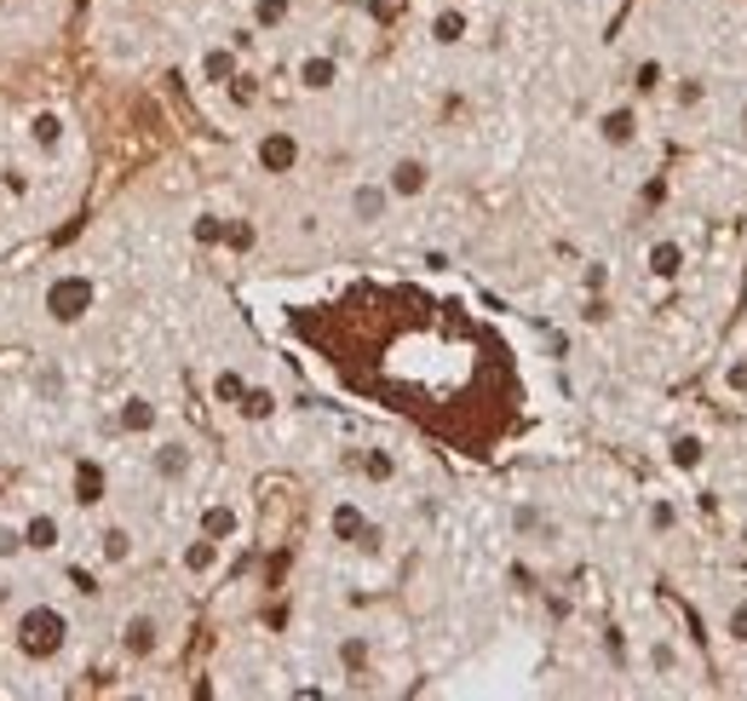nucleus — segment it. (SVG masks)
Returning <instances> with one entry per match:
<instances>
[{
	"label": "nucleus",
	"instance_id": "nucleus-1",
	"mask_svg": "<svg viewBox=\"0 0 747 701\" xmlns=\"http://www.w3.org/2000/svg\"><path fill=\"white\" fill-rule=\"evenodd\" d=\"M80 610L52 587H12L0 598V667L12 678H58L75 667Z\"/></svg>",
	"mask_w": 747,
	"mask_h": 701
},
{
	"label": "nucleus",
	"instance_id": "nucleus-2",
	"mask_svg": "<svg viewBox=\"0 0 747 701\" xmlns=\"http://www.w3.org/2000/svg\"><path fill=\"white\" fill-rule=\"evenodd\" d=\"M7 145L24 155V162L58 185L64 196L80 190V178H87V133H80V115L75 104H58V98H35V104L12 110L7 122Z\"/></svg>",
	"mask_w": 747,
	"mask_h": 701
},
{
	"label": "nucleus",
	"instance_id": "nucleus-3",
	"mask_svg": "<svg viewBox=\"0 0 747 701\" xmlns=\"http://www.w3.org/2000/svg\"><path fill=\"white\" fill-rule=\"evenodd\" d=\"M75 552L80 564L98 569L104 580H127L138 564L150 558V540H145V524L133 512H115V506H98L87 524L75 535Z\"/></svg>",
	"mask_w": 747,
	"mask_h": 701
},
{
	"label": "nucleus",
	"instance_id": "nucleus-4",
	"mask_svg": "<svg viewBox=\"0 0 747 701\" xmlns=\"http://www.w3.org/2000/svg\"><path fill=\"white\" fill-rule=\"evenodd\" d=\"M104 311V276L87 265H58L35 288V323L47 334H80Z\"/></svg>",
	"mask_w": 747,
	"mask_h": 701
},
{
	"label": "nucleus",
	"instance_id": "nucleus-5",
	"mask_svg": "<svg viewBox=\"0 0 747 701\" xmlns=\"http://www.w3.org/2000/svg\"><path fill=\"white\" fill-rule=\"evenodd\" d=\"M178 644V615L161 604V598H133V604L115 610V627H110V650L115 661L127 667H155L167 661Z\"/></svg>",
	"mask_w": 747,
	"mask_h": 701
},
{
	"label": "nucleus",
	"instance_id": "nucleus-6",
	"mask_svg": "<svg viewBox=\"0 0 747 701\" xmlns=\"http://www.w3.org/2000/svg\"><path fill=\"white\" fill-rule=\"evenodd\" d=\"M12 512H17V529H24V547H29V569H58L75 552L80 524H75V506L64 495L29 489Z\"/></svg>",
	"mask_w": 747,
	"mask_h": 701
},
{
	"label": "nucleus",
	"instance_id": "nucleus-7",
	"mask_svg": "<svg viewBox=\"0 0 747 701\" xmlns=\"http://www.w3.org/2000/svg\"><path fill=\"white\" fill-rule=\"evenodd\" d=\"M138 460H145L150 484L167 489V495L190 489L196 472H201V449H196V437L185 426H161L155 437H145V443H138Z\"/></svg>",
	"mask_w": 747,
	"mask_h": 701
},
{
	"label": "nucleus",
	"instance_id": "nucleus-8",
	"mask_svg": "<svg viewBox=\"0 0 747 701\" xmlns=\"http://www.w3.org/2000/svg\"><path fill=\"white\" fill-rule=\"evenodd\" d=\"M248 47H253V29H231V35H201L185 58V75L196 92H225L236 82V70L248 64Z\"/></svg>",
	"mask_w": 747,
	"mask_h": 701
},
{
	"label": "nucleus",
	"instance_id": "nucleus-9",
	"mask_svg": "<svg viewBox=\"0 0 747 701\" xmlns=\"http://www.w3.org/2000/svg\"><path fill=\"white\" fill-rule=\"evenodd\" d=\"M161 426H167V403L150 391V386H127V391H115L110 397V409H104V431L115 437V443H145V437H155Z\"/></svg>",
	"mask_w": 747,
	"mask_h": 701
},
{
	"label": "nucleus",
	"instance_id": "nucleus-10",
	"mask_svg": "<svg viewBox=\"0 0 747 701\" xmlns=\"http://www.w3.org/2000/svg\"><path fill=\"white\" fill-rule=\"evenodd\" d=\"M288 82H294L299 98H328V92L346 87V58H339L334 47H306V52H294Z\"/></svg>",
	"mask_w": 747,
	"mask_h": 701
},
{
	"label": "nucleus",
	"instance_id": "nucleus-11",
	"mask_svg": "<svg viewBox=\"0 0 747 701\" xmlns=\"http://www.w3.org/2000/svg\"><path fill=\"white\" fill-rule=\"evenodd\" d=\"M225 564H231V547H219V540H208L201 529H190L173 547V575L185 580V587H208V580L225 575Z\"/></svg>",
	"mask_w": 747,
	"mask_h": 701
},
{
	"label": "nucleus",
	"instance_id": "nucleus-12",
	"mask_svg": "<svg viewBox=\"0 0 747 701\" xmlns=\"http://www.w3.org/2000/svg\"><path fill=\"white\" fill-rule=\"evenodd\" d=\"M379 185L391 190V202H397V208H409V202H426V196H432V185H437V167H432L420 150H402V155H391V162H386V173H379Z\"/></svg>",
	"mask_w": 747,
	"mask_h": 701
},
{
	"label": "nucleus",
	"instance_id": "nucleus-13",
	"mask_svg": "<svg viewBox=\"0 0 747 701\" xmlns=\"http://www.w3.org/2000/svg\"><path fill=\"white\" fill-rule=\"evenodd\" d=\"M190 529H201L208 540H219V547H241V535H248V506H241L236 495H208L196 506V524Z\"/></svg>",
	"mask_w": 747,
	"mask_h": 701
},
{
	"label": "nucleus",
	"instance_id": "nucleus-14",
	"mask_svg": "<svg viewBox=\"0 0 747 701\" xmlns=\"http://www.w3.org/2000/svg\"><path fill=\"white\" fill-rule=\"evenodd\" d=\"M299 162H306V145H299L294 127H265L253 138V167L265 178H288V173H299Z\"/></svg>",
	"mask_w": 747,
	"mask_h": 701
},
{
	"label": "nucleus",
	"instance_id": "nucleus-15",
	"mask_svg": "<svg viewBox=\"0 0 747 701\" xmlns=\"http://www.w3.org/2000/svg\"><path fill=\"white\" fill-rule=\"evenodd\" d=\"M593 138H598L603 150H615V155L638 150V138H644V115H638L633 98H627V104H603V110L593 115Z\"/></svg>",
	"mask_w": 747,
	"mask_h": 701
},
{
	"label": "nucleus",
	"instance_id": "nucleus-16",
	"mask_svg": "<svg viewBox=\"0 0 747 701\" xmlns=\"http://www.w3.org/2000/svg\"><path fill=\"white\" fill-rule=\"evenodd\" d=\"M391 208L397 202H391V190L379 185V173L374 178H357V185L346 190V218H351L357 230H379L391 218Z\"/></svg>",
	"mask_w": 747,
	"mask_h": 701
},
{
	"label": "nucleus",
	"instance_id": "nucleus-17",
	"mask_svg": "<svg viewBox=\"0 0 747 701\" xmlns=\"http://www.w3.org/2000/svg\"><path fill=\"white\" fill-rule=\"evenodd\" d=\"M328 540H339V547H362V540H374L369 506H362L357 495H339L328 506Z\"/></svg>",
	"mask_w": 747,
	"mask_h": 701
},
{
	"label": "nucleus",
	"instance_id": "nucleus-18",
	"mask_svg": "<svg viewBox=\"0 0 747 701\" xmlns=\"http://www.w3.org/2000/svg\"><path fill=\"white\" fill-rule=\"evenodd\" d=\"M426 41L437 47V52H455V47H466L472 41V7H443L426 17Z\"/></svg>",
	"mask_w": 747,
	"mask_h": 701
},
{
	"label": "nucleus",
	"instance_id": "nucleus-19",
	"mask_svg": "<svg viewBox=\"0 0 747 701\" xmlns=\"http://www.w3.org/2000/svg\"><path fill=\"white\" fill-rule=\"evenodd\" d=\"M294 12H299V0H241V29L282 35V29L294 24Z\"/></svg>",
	"mask_w": 747,
	"mask_h": 701
},
{
	"label": "nucleus",
	"instance_id": "nucleus-20",
	"mask_svg": "<svg viewBox=\"0 0 747 701\" xmlns=\"http://www.w3.org/2000/svg\"><path fill=\"white\" fill-rule=\"evenodd\" d=\"M644 271H650V283H678L684 276V242L678 236H656V242L644 248Z\"/></svg>",
	"mask_w": 747,
	"mask_h": 701
},
{
	"label": "nucleus",
	"instance_id": "nucleus-21",
	"mask_svg": "<svg viewBox=\"0 0 747 701\" xmlns=\"http://www.w3.org/2000/svg\"><path fill=\"white\" fill-rule=\"evenodd\" d=\"M24 569H29V547H24V529H17V512L7 506L0 512V580H12Z\"/></svg>",
	"mask_w": 747,
	"mask_h": 701
},
{
	"label": "nucleus",
	"instance_id": "nucleus-22",
	"mask_svg": "<svg viewBox=\"0 0 747 701\" xmlns=\"http://www.w3.org/2000/svg\"><path fill=\"white\" fill-rule=\"evenodd\" d=\"M668 466L678 477H696L701 466H708V437H701V431H678L673 443H668Z\"/></svg>",
	"mask_w": 747,
	"mask_h": 701
},
{
	"label": "nucleus",
	"instance_id": "nucleus-23",
	"mask_svg": "<svg viewBox=\"0 0 747 701\" xmlns=\"http://www.w3.org/2000/svg\"><path fill=\"white\" fill-rule=\"evenodd\" d=\"M668 64H661V58H638L633 64V104H644V98H661L668 92Z\"/></svg>",
	"mask_w": 747,
	"mask_h": 701
},
{
	"label": "nucleus",
	"instance_id": "nucleus-24",
	"mask_svg": "<svg viewBox=\"0 0 747 701\" xmlns=\"http://www.w3.org/2000/svg\"><path fill=\"white\" fill-rule=\"evenodd\" d=\"M219 98H225V104H231L236 115H248V110H259V98H265V87H259V75H253L248 64H241V70H236V82H231L225 92H219Z\"/></svg>",
	"mask_w": 747,
	"mask_h": 701
},
{
	"label": "nucleus",
	"instance_id": "nucleus-25",
	"mask_svg": "<svg viewBox=\"0 0 747 701\" xmlns=\"http://www.w3.org/2000/svg\"><path fill=\"white\" fill-rule=\"evenodd\" d=\"M644 529H650L656 540H668L678 529V500L673 495H650V500H644Z\"/></svg>",
	"mask_w": 747,
	"mask_h": 701
},
{
	"label": "nucleus",
	"instance_id": "nucleus-26",
	"mask_svg": "<svg viewBox=\"0 0 747 701\" xmlns=\"http://www.w3.org/2000/svg\"><path fill=\"white\" fill-rule=\"evenodd\" d=\"M236 414L248 420V426H265V420L276 414V391L271 386H248V391L236 397Z\"/></svg>",
	"mask_w": 747,
	"mask_h": 701
},
{
	"label": "nucleus",
	"instance_id": "nucleus-27",
	"mask_svg": "<svg viewBox=\"0 0 747 701\" xmlns=\"http://www.w3.org/2000/svg\"><path fill=\"white\" fill-rule=\"evenodd\" d=\"M668 98H673V110L690 115V110L708 104V82H701V75H673V82H668Z\"/></svg>",
	"mask_w": 747,
	"mask_h": 701
},
{
	"label": "nucleus",
	"instance_id": "nucleus-28",
	"mask_svg": "<svg viewBox=\"0 0 747 701\" xmlns=\"http://www.w3.org/2000/svg\"><path fill=\"white\" fill-rule=\"evenodd\" d=\"M369 661H374L369 633H346V638H339V667H346L351 678H357V673H369Z\"/></svg>",
	"mask_w": 747,
	"mask_h": 701
},
{
	"label": "nucleus",
	"instance_id": "nucleus-29",
	"mask_svg": "<svg viewBox=\"0 0 747 701\" xmlns=\"http://www.w3.org/2000/svg\"><path fill=\"white\" fill-rule=\"evenodd\" d=\"M644 667H650V678H673V673H678L673 638H650V644H644Z\"/></svg>",
	"mask_w": 747,
	"mask_h": 701
},
{
	"label": "nucleus",
	"instance_id": "nucleus-30",
	"mask_svg": "<svg viewBox=\"0 0 747 701\" xmlns=\"http://www.w3.org/2000/svg\"><path fill=\"white\" fill-rule=\"evenodd\" d=\"M362 477H369V484H391V477H397V454L362 449Z\"/></svg>",
	"mask_w": 747,
	"mask_h": 701
},
{
	"label": "nucleus",
	"instance_id": "nucleus-31",
	"mask_svg": "<svg viewBox=\"0 0 747 701\" xmlns=\"http://www.w3.org/2000/svg\"><path fill=\"white\" fill-rule=\"evenodd\" d=\"M719 627H724V638H731L736 650H747V598H736V604L724 610V621H719Z\"/></svg>",
	"mask_w": 747,
	"mask_h": 701
},
{
	"label": "nucleus",
	"instance_id": "nucleus-32",
	"mask_svg": "<svg viewBox=\"0 0 747 701\" xmlns=\"http://www.w3.org/2000/svg\"><path fill=\"white\" fill-rule=\"evenodd\" d=\"M24 225H29V218L12 208V196H7V190H0V248H7V242H12V236L24 230Z\"/></svg>",
	"mask_w": 747,
	"mask_h": 701
},
{
	"label": "nucleus",
	"instance_id": "nucleus-33",
	"mask_svg": "<svg viewBox=\"0 0 747 701\" xmlns=\"http://www.w3.org/2000/svg\"><path fill=\"white\" fill-rule=\"evenodd\" d=\"M241 391H248V379H241L236 368H225V374L213 379V397H219V403H225V409H236V397H241Z\"/></svg>",
	"mask_w": 747,
	"mask_h": 701
},
{
	"label": "nucleus",
	"instance_id": "nucleus-34",
	"mask_svg": "<svg viewBox=\"0 0 747 701\" xmlns=\"http://www.w3.org/2000/svg\"><path fill=\"white\" fill-rule=\"evenodd\" d=\"M17 41H24V35H17V24H12V17H7V7H0V58H7Z\"/></svg>",
	"mask_w": 747,
	"mask_h": 701
},
{
	"label": "nucleus",
	"instance_id": "nucleus-35",
	"mask_svg": "<svg viewBox=\"0 0 747 701\" xmlns=\"http://www.w3.org/2000/svg\"><path fill=\"white\" fill-rule=\"evenodd\" d=\"M208 7H213V0H167V12H178V17H201Z\"/></svg>",
	"mask_w": 747,
	"mask_h": 701
},
{
	"label": "nucleus",
	"instance_id": "nucleus-36",
	"mask_svg": "<svg viewBox=\"0 0 747 701\" xmlns=\"http://www.w3.org/2000/svg\"><path fill=\"white\" fill-rule=\"evenodd\" d=\"M724 386H731V391H747V363H731V368H724Z\"/></svg>",
	"mask_w": 747,
	"mask_h": 701
},
{
	"label": "nucleus",
	"instance_id": "nucleus-37",
	"mask_svg": "<svg viewBox=\"0 0 747 701\" xmlns=\"http://www.w3.org/2000/svg\"><path fill=\"white\" fill-rule=\"evenodd\" d=\"M736 122H742V133H747V98H742V115H736Z\"/></svg>",
	"mask_w": 747,
	"mask_h": 701
},
{
	"label": "nucleus",
	"instance_id": "nucleus-38",
	"mask_svg": "<svg viewBox=\"0 0 747 701\" xmlns=\"http://www.w3.org/2000/svg\"><path fill=\"white\" fill-rule=\"evenodd\" d=\"M449 7H472V0H449Z\"/></svg>",
	"mask_w": 747,
	"mask_h": 701
},
{
	"label": "nucleus",
	"instance_id": "nucleus-39",
	"mask_svg": "<svg viewBox=\"0 0 747 701\" xmlns=\"http://www.w3.org/2000/svg\"><path fill=\"white\" fill-rule=\"evenodd\" d=\"M0 138H7V127H0Z\"/></svg>",
	"mask_w": 747,
	"mask_h": 701
}]
</instances>
